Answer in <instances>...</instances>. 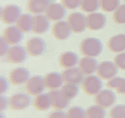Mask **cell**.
I'll use <instances>...</instances> for the list:
<instances>
[{"label":"cell","mask_w":125,"mask_h":118,"mask_svg":"<svg viewBox=\"0 0 125 118\" xmlns=\"http://www.w3.org/2000/svg\"><path fill=\"white\" fill-rule=\"evenodd\" d=\"M104 49V45L100 40L97 38H90L84 39L80 43L79 50L80 52L87 57H95L99 56L102 53Z\"/></svg>","instance_id":"6da1fadb"},{"label":"cell","mask_w":125,"mask_h":118,"mask_svg":"<svg viewBox=\"0 0 125 118\" xmlns=\"http://www.w3.org/2000/svg\"><path fill=\"white\" fill-rule=\"evenodd\" d=\"M83 90L87 95L95 96L101 91L103 88V83L101 78L95 75H90L86 77L82 83Z\"/></svg>","instance_id":"7a4b0ae2"},{"label":"cell","mask_w":125,"mask_h":118,"mask_svg":"<svg viewBox=\"0 0 125 118\" xmlns=\"http://www.w3.org/2000/svg\"><path fill=\"white\" fill-rule=\"evenodd\" d=\"M22 15V10L20 7L10 4L2 7L1 9V19L4 24H11L18 21Z\"/></svg>","instance_id":"3957f363"},{"label":"cell","mask_w":125,"mask_h":118,"mask_svg":"<svg viewBox=\"0 0 125 118\" xmlns=\"http://www.w3.org/2000/svg\"><path fill=\"white\" fill-rule=\"evenodd\" d=\"M67 23L72 28V32L75 34L83 32L87 27V17L83 14L79 12H74L71 14L67 18Z\"/></svg>","instance_id":"277c9868"},{"label":"cell","mask_w":125,"mask_h":118,"mask_svg":"<svg viewBox=\"0 0 125 118\" xmlns=\"http://www.w3.org/2000/svg\"><path fill=\"white\" fill-rule=\"evenodd\" d=\"M26 91L31 96H38L44 91L46 84L45 80L41 76H34L26 83Z\"/></svg>","instance_id":"5b68a950"},{"label":"cell","mask_w":125,"mask_h":118,"mask_svg":"<svg viewBox=\"0 0 125 118\" xmlns=\"http://www.w3.org/2000/svg\"><path fill=\"white\" fill-rule=\"evenodd\" d=\"M31 103V97L27 94L23 93H15L9 98L10 108L15 111H20L29 107Z\"/></svg>","instance_id":"8992f818"},{"label":"cell","mask_w":125,"mask_h":118,"mask_svg":"<svg viewBox=\"0 0 125 118\" xmlns=\"http://www.w3.org/2000/svg\"><path fill=\"white\" fill-rule=\"evenodd\" d=\"M46 43L42 38L33 37L27 40L26 48L27 53L31 56H39L42 55L46 51Z\"/></svg>","instance_id":"52a82bcc"},{"label":"cell","mask_w":125,"mask_h":118,"mask_svg":"<svg viewBox=\"0 0 125 118\" xmlns=\"http://www.w3.org/2000/svg\"><path fill=\"white\" fill-rule=\"evenodd\" d=\"M116 102V95L111 89L101 90L95 96V103L104 108H110Z\"/></svg>","instance_id":"ba28073f"},{"label":"cell","mask_w":125,"mask_h":118,"mask_svg":"<svg viewBox=\"0 0 125 118\" xmlns=\"http://www.w3.org/2000/svg\"><path fill=\"white\" fill-rule=\"evenodd\" d=\"M97 75L103 80H111L118 73V68L115 63L112 61H103L99 64Z\"/></svg>","instance_id":"9c48e42d"},{"label":"cell","mask_w":125,"mask_h":118,"mask_svg":"<svg viewBox=\"0 0 125 118\" xmlns=\"http://www.w3.org/2000/svg\"><path fill=\"white\" fill-rule=\"evenodd\" d=\"M27 48L20 45H15L10 47L7 54L8 61L13 64H21L23 63L27 58Z\"/></svg>","instance_id":"30bf717a"},{"label":"cell","mask_w":125,"mask_h":118,"mask_svg":"<svg viewBox=\"0 0 125 118\" xmlns=\"http://www.w3.org/2000/svg\"><path fill=\"white\" fill-rule=\"evenodd\" d=\"M72 30L67 21L56 22L52 27V34L54 37L58 40H66L71 36Z\"/></svg>","instance_id":"8fae6325"},{"label":"cell","mask_w":125,"mask_h":118,"mask_svg":"<svg viewBox=\"0 0 125 118\" xmlns=\"http://www.w3.org/2000/svg\"><path fill=\"white\" fill-rule=\"evenodd\" d=\"M67 11L64 6L57 2H52L48 6L45 15L51 21H60L66 16Z\"/></svg>","instance_id":"7c38bea8"},{"label":"cell","mask_w":125,"mask_h":118,"mask_svg":"<svg viewBox=\"0 0 125 118\" xmlns=\"http://www.w3.org/2000/svg\"><path fill=\"white\" fill-rule=\"evenodd\" d=\"M83 73L79 68H67L62 71V76L65 84H80L83 83L84 77Z\"/></svg>","instance_id":"4fadbf2b"},{"label":"cell","mask_w":125,"mask_h":118,"mask_svg":"<svg viewBox=\"0 0 125 118\" xmlns=\"http://www.w3.org/2000/svg\"><path fill=\"white\" fill-rule=\"evenodd\" d=\"M30 79V71L26 68H16L9 74V80L13 85H22Z\"/></svg>","instance_id":"5bb4252c"},{"label":"cell","mask_w":125,"mask_h":118,"mask_svg":"<svg viewBox=\"0 0 125 118\" xmlns=\"http://www.w3.org/2000/svg\"><path fill=\"white\" fill-rule=\"evenodd\" d=\"M87 27L91 31H99L105 27L107 18L104 14L93 12L87 16Z\"/></svg>","instance_id":"9a60e30c"},{"label":"cell","mask_w":125,"mask_h":118,"mask_svg":"<svg viewBox=\"0 0 125 118\" xmlns=\"http://www.w3.org/2000/svg\"><path fill=\"white\" fill-rule=\"evenodd\" d=\"M48 95L52 100V106L55 110H62L66 108L70 103V100L64 96L61 90H52L48 93Z\"/></svg>","instance_id":"2e32d148"},{"label":"cell","mask_w":125,"mask_h":118,"mask_svg":"<svg viewBox=\"0 0 125 118\" xmlns=\"http://www.w3.org/2000/svg\"><path fill=\"white\" fill-rule=\"evenodd\" d=\"M2 36L9 43V44L16 45L23 39V32L17 26H10L3 31Z\"/></svg>","instance_id":"e0dca14e"},{"label":"cell","mask_w":125,"mask_h":118,"mask_svg":"<svg viewBox=\"0 0 125 118\" xmlns=\"http://www.w3.org/2000/svg\"><path fill=\"white\" fill-rule=\"evenodd\" d=\"M50 21L46 15H35L33 16V29L32 31L35 34H44L49 30Z\"/></svg>","instance_id":"ac0fdd59"},{"label":"cell","mask_w":125,"mask_h":118,"mask_svg":"<svg viewBox=\"0 0 125 118\" xmlns=\"http://www.w3.org/2000/svg\"><path fill=\"white\" fill-rule=\"evenodd\" d=\"M107 47L113 53L125 51V34H118L111 37L107 42Z\"/></svg>","instance_id":"d6986e66"},{"label":"cell","mask_w":125,"mask_h":118,"mask_svg":"<svg viewBox=\"0 0 125 118\" xmlns=\"http://www.w3.org/2000/svg\"><path fill=\"white\" fill-rule=\"evenodd\" d=\"M98 62L95 58L92 57L85 56L82 58L79 62V68L84 75H92L95 71H97L98 68Z\"/></svg>","instance_id":"ffe728a7"},{"label":"cell","mask_w":125,"mask_h":118,"mask_svg":"<svg viewBox=\"0 0 125 118\" xmlns=\"http://www.w3.org/2000/svg\"><path fill=\"white\" fill-rule=\"evenodd\" d=\"M50 4L51 0H29L27 8L31 14L41 15L42 13H45Z\"/></svg>","instance_id":"44dd1931"},{"label":"cell","mask_w":125,"mask_h":118,"mask_svg":"<svg viewBox=\"0 0 125 118\" xmlns=\"http://www.w3.org/2000/svg\"><path fill=\"white\" fill-rule=\"evenodd\" d=\"M44 80L46 87L50 90H56L59 88H62V82H63L62 74L56 71L47 73L45 76Z\"/></svg>","instance_id":"7402d4cb"},{"label":"cell","mask_w":125,"mask_h":118,"mask_svg":"<svg viewBox=\"0 0 125 118\" xmlns=\"http://www.w3.org/2000/svg\"><path fill=\"white\" fill-rule=\"evenodd\" d=\"M79 56L78 55L73 51H66L60 55L59 58V65L64 68H71L75 67V65L79 64Z\"/></svg>","instance_id":"603a6c76"},{"label":"cell","mask_w":125,"mask_h":118,"mask_svg":"<svg viewBox=\"0 0 125 118\" xmlns=\"http://www.w3.org/2000/svg\"><path fill=\"white\" fill-rule=\"evenodd\" d=\"M33 105L39 111H47L52 106V100L50 96L47 94H39L36 96L34 100Z\"/></svg>","instance_id":"cb8c5ba5"},{"label":"cell","mask_w":125,"mask_h":118,"mask_svg":"<svg viewBox=\"0 0 125 118\" xmlns=\"http://www.w3.org/2000/svg\"><path fill=\"white\" fill-rule=\"evenodd\" d=\"M16 26L23 33L30 32L33 29V16L30 14H22L16 22Z\"/></svg>","instance_id":"d4e9b609"},{"label":"cell","mask_w":125,"mask_h":118,"mask_svg":"<svg viewBox=\"0 0 125 118\" xmlns=\"http://www.w3.org/2000/svg\"><path fill=\"white\" fill-rule=\"evenodd\" d=\"M107 87L115 89L119 94L125 95V78L124 77H113L107 83Z\"/></svg>","instance_id":"484cf974"},{"label":"cell","mask_w":125,"mask_h":118,"mask_svg":"<svg viewBox=\"0 0 125 118\" xmlns=\"http://www.w3.org/2000/svg\"><path fill=\"white\" fill-rule=\"evenodd\" d=\"M79 7L85 13H93L99 9L100 2L99 0H81Z\"/></svg>","instance_id":"4316f807"},{"label":"cell","mask_w":125,"mask_h":118,"mask_svg":"<svg viewBox=\"0 0 125 118\" xmlns=\"http://www.w3.org/2000/svg\"><path fill=\"white\" fill-rule=\"evenodd\" d=\"M105 108L98 105L90 106L86 110V118H105Z\"/></svg>","instance_id":"83f0119b"},{"label":"cell","mask_w":125,"mask_h":118,"mask_svg":"<svg viewBox=\"0 0 125 118\" xmlns=\"http://www.w3.org/2000/svg\"><path fill=\"white\" fill-rule=\"evenodd\" d=\"M62 93L67 99L72 100L77 96L79 93V87L77 84H65L61 88Z\"/></svg>","instance_id":"f1b7e54d"},{"label":"cell","mask_w":125,"mask_h":118,"mask_svg":"<svg viewBox=\"0 0 125 118\" xmlns=\"http://www.w3.org/2000/svg\"><path fill=\"white\" fill-rule=\"evenodd\" d=\"M101 9L105 12H114L120 6V0H99Z\"/></svg>","instance_id":"f546056e"},{"label":"cell","mask_w":125,"mask_h":118,"mask_svg":"<svg viewBox=\"0 0 125 118\" xmlns=\"http://www.w3.org/2000/svg\"><path fill=\"white\" fill-rule=\"evenodd\" d=\"M113 20L118 24H125V4L120 5L112 15Z\"/></svg>","instance_id":"4dcf8cb0"},{"label":"cell","mask_w":125,"mask_h":118,"mask_svg":"<svg viewBox=\"0 0 125 118\" xmlns=\"http://www.w3.org/2000/svg\"><path fill=\"white\" fill-rule=\"evenodd\" d=\"M67 118H86V111L79 106L72 107L67 113Z\"/></svg>","instance_id":"1f68e13d"},{"label":"cell","mask_w":125,"mask_h":118,"mask_svg":"<svg viewBox=\"0 0 125 118\" xmlns=\"http://www.w3.org/2000/svg\"><path fill=\"white\" fill-rule=\"evenodd\" d=\"M110 118H125V105H117L110 111Z\"/></svg>","instance_id":"d6a6232c"},{"label":"cell","mask_w":125,"mask_h":118,"mask_svg":"<svg viewBox=\"0 0 125 118\" xmlns=\"http://www.w3.org/2000/svg\"><path fill=\"white\" fill-rule=\"evenodd\" d=\"M61 3L67 9L75 10L80 7L81 0H61Z\"/></svg>","instance_id":"836d02e7"},{"label":"cell","mask_w":125,"mask_h":118,"mask_svg":"<svg viewBox=\"0 0 125 118\" xmlns=\"http://www.w3.org/2000/svg\"><path fill=\"white\" fill-rule=\"evenodd\" d=\"M114 63L119 69L125 71V52L118 53L114 59Z\"/></svg>","instance_id":"e575fe53"},{"label":"cell","mask_w":125,"mask_h":118,"mask_svg":"<svg viewBox=\"0 0 125 118\" xmlns=\"http://www.w3.org/2000/svg\"><path fill=\"white\" fill-rule=\"evenodd\" d=\"M9 43H8L3 36L1 37V56L7 55L9 51Z\"/></svg>","instance_id":"d590c367"},{"label":"cell","mask_w":125,"mask_h":118,"mask_svg":"<svg viewBox=\"0 0 125 118\" xmlns=\"http://www.w3.org/2000/svg\"><path fill=\"white\" fill-rule=\"evenodd\" d=\"M0 92H1V94H3L5 93H7L8 91V88H9V82L7 80V78L4 76H1V80H0Z\"/></svg>","instance_id":"8d00e7d4"},{"label":"cell","mask_w":125,"mask_h":118,"mask_svg":"<svg viewBox=\"0 0 125 118\" xmlns=\"http://www.w3.org/2000/svg\"><path fill=\"white\" fill-rule=\"evenodd\" d=\"M47 118H67V115L62 110H55L49 114Z\"/></svg>","instance_id":"74e56055"},{"label":"cell","mask_w":125,"mask_h":118,"mask_svg":"<svg viewBox=\"0 0 125 118\" xmlns=\"http://www.w3.org/2000/svg\"><path fill=\"white\" fill-rule=\"evenodd\" d=\"M0 109L1 111L5 110L7 108V106L9 105V99H7V97L3 95H1V98H0Z\"/></svg>","instance_id":"f35d334b"},{"label":"cell","mask_w":125,"mask_h":118,"mask_svg":"<svg viewBox=\"0 0 125 118\" xmlns=\"http://www.w3.org/2000/svg\"><path fill=\"white\" fill-rule=\"evenodd\" d=\"M5 117H4V115L2 114V113H1V118H4Z\"/></svg>","instance_id":"ab89813d"},{"label":"cell","mask_w":125,"mask_h":118,"mask_svg":"<svg viewBox=\"0 0 125 118\" xmlns=\"http://www.w3.org/2000/svg\"><path fill=\"white\" fill-rule=\"evenodd\" d=\"M124 2H125V0H124Z\"/></svg>","instance_id":"60d3db41"}]
</instances>
